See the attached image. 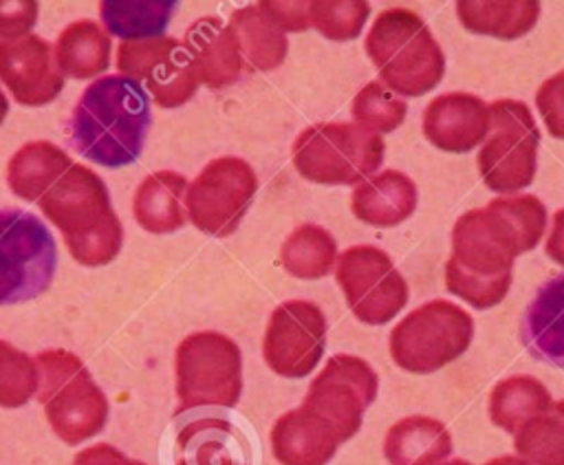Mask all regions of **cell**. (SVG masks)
<instances>
[{"label":"cell","instance_id":"836d02e7","mask_svg":"<svg viewBox=\"0 0 564 465\" xmlns=\"http://www.w3.org/2000/svg\"><path fill=\"white\" fill-rule=\"evenodd\" d=\"M40 370L35 357L0 339V405L20 408L37 394Z\"/></svg>","mask_w":564,"mask_h":465},{"label":"cell","instance_id":"ffe728a7","mask_svg":"<svg viewBox=\"0 0 564 465\" xmlns=\"http://www.w3.org/2000/svg\"><path fill=\"white\" fill-rule=\"evenodd\" d=\"M269 441L280 465H326L341 445L333 425L304 405L280 414Z\"/></svg>","mask_w":564,"mask_h":465},{"label":"cell","instance_id":"f35d334b","mask_svg":"<svg viewBox=\"0 0 564 465\" xmlns=\"http://www.w3.org/2000/svg\"><path fill=\"white\" fill-rule=\"evenodd\" d=\"M70 465H132V458L110 443H97L77 452Z\"/></svg>","mask_w":564,"mask_h":465},{"label":"cell","instance_id":"44dd1931","mask_svg":"<svg viewBox=\"0 0 564 465\" xmlns=\"http://www.w3.org/2000/svg\"><path fill=\"white\" fill-rule=\"evenodd\" d=\"M520 337L535 359L564 368V273L535 291L524 311Z\"/></svg>","mask_w":564,"mask_h":465},{"label":"cell","instance_id":"484cf974","mask_svg":"<svg viewBox=\"0 0 564 465\" xmlns=\"http://www.w3.org/2000/svg\"><path fill=\"white\" fill-rule=\"evenodd\" d=\"M73 165V159L59 145L37 139L20 145L7 163V185L22 201L40 196Z\"/></svg>","mask_w":564,"mask_h":465},{"label":"cell","instance_id":"4316f807","mask_svg":"<svg viewBox=\"0 0 564 465\" xmlns=\"http://www.w3.org/2000/svg\"><path fill=\"white\" fill-rule=\"evenodd\" d=\"M110 35L95 20H75L55 40L53 55L59 73L73 79H90L110 66Z\"/></svg>","mask_w":564,"mask_h":465},{"label":"cell","instance_id":"d590c367","mask_svg":"<svg viewBox=\"0 0 564 465\" xmlns=\"http://www.w3.org/2000/svg\"><path fill=\"white\" fill-rule=\"evenodd\" d=\"M538 112L555 139H564V68L549 79L535 93Z\"/></svg>","mask_w":564,"mask_h":465},{"label":"cell","instance_id":"ba28073f","mask_svg":"<svg viewBox=\"0 0 564 465\" xmlns=\"http://www.w3.org/2000/svg\"><path fill=\"white\" fill-rule=\"evenodd\" d=\"M471 315L449 302L430 300L410 311L390 331L392 361L412 375H430L458 359L471 344Z\"/></svg>","mask_w":564,"mask_h":465},{"label":"cell","instance_id":"e575fe53","mask_svg":"<svg viewBox=\"0 0 564 465\" xmlns=\"http://www.w3.org/2000/svg\"><path fill=\"white\" fill-rule=\"evenodd\" d=\"M370 15V4L361 0H313L311 26L335 42L355 40Z\"/></svg>","mask_w":564,"mask_h":465},{"label":"cell","instance_id":"8d00e7d4","mask_svg":"<svg viewBox=\"0 0 564 465\" xmlns=\"http://www.w3.org/2000/svg\"><path fill=\"white\" fill-rule=\"evenodd\" d=\"M37 9L33 0H0V40L29 35L37 22Z\"/></svg>","mask_w":564,"mask_h":465},{"label":"cell","instance_id":"7c38bea8","mask_svg":"<svg viewBox=\"0 0 564 465\" xmlns=\"http://www.w3.org/2000/svg\"><path fill=\"white\" fill-rule=\"evenodd\" d=\"M335 280L352 315L370 326L388 324L408 302V282L390 256L372 245H355L337 256Z\"/></svg>","mask_w":564,"mask_h":465},{"label":"cell","instance_id":"4fadbf2b","mask_svg":"<svg viewBox=\"0 0 564 465\" xmlns=\"http://www.w3.org/2000/svg\"><path fill=\"white\" fill-rule=\"evenodd\" d=\"M377 392L379 377L372 366L357 355L337 353L315 375L302 405L326 419L344 443L359 432Z\"/></svg>","mask_w":564,"mask_h":465},{"label":"cell","instance_id":"f546056e","mask_svg":"<svg viewBox=\"0 0 564 465\" xmlns=\"http://www.w3.org/2000/svg\"><path fill=\"white\" fill-rule=\"evenodd\" d=\"M176 2L172 0H106L99 4L101 26L121 42L163 35Z\"/></svg>","mask_w":564,"mask_h":465},{"label":"cell","instance_id":"6da1fadb","mask_svg":"<svg viewBox=\"0 0 564 465\" xmlns=\"http://www.w3.org/2000/svg\"><path fill=\"white\" fill-rule=\"evenodd\" d=\"M546 209L533 194L498 196L469 209L454 223L452 256L445 262V286L474 309L500 304L511 286L520 253L544 236Z\"/></svg>","mask_w":564,"mask_h":465},{"label":"cell","instance_id":"603a6c76","mask_svg":"<svg viewBox=\"0 0 564 465\" xmlns=\"http://www.w3.org/2000/svg\"><path fill=\"white\" fill-rule=\"evenodd\" d=\"M187 179L174 170L148 174L134 190L132 214L141 229L150 234H172L187 220Z\"/></svg>","mask_w":564,"mask_h":465},{"label":"cell","instance_id":"e0dca14e","mask_svg":"<svg viewBox=\"0 0 564 465\" xmlns=\"http://www.w3.org/2000/svg\"><path fill=\"white\" fill-rule=\"evenodd\" d=\"M489 126V104L474 93H443L423 110V134L443 152L474 150L487 139Z\"/></svg>","mask_w":564,"mask_h":465},{"label":"cell","instance_id":"74e56055","mask_svg":"<svg viewBox=\"0 0 564 465\" xmlns=\"http://www.w3.org/2000/svg\"><path fill=\"white\" fill-rule=\"evenodd\" d=\"M267 11L275 18V22L282 26L284 33L293 31V33H302L308 29L311 24V2L304 0H293V2H284V0H262Z\"/></svg>","mask_w":564,"mask_h":465},{"label":"cell","instance_id":"f1b7e54d","mask_svg":"<svg viewBox=\"0 0 564 465\" xmlns=\"http://www.w3.org/2000/svg\"><path fill=\"white\" fill-rule=\"evenodd\" d=\"M553 403L546 386L531 375H511L498 381L489 394V419L494 425L516 434L529 419Z\"/></svg>","mask_w":564,"mask_h":465},{"label":"cell","instance_id":"8992f818","mask_svg":"<svg viewBox=\"0 0 564 465\" xmlns=\"http://www.w3.org/2000/svg\"><path fill=\"white\" fill-rule=\"evenodd\" d=\"M293 165L306 181L322 185H359L383 163L381 134L350 121L304 128L293 141Z\"/></svg>","mask_w":564,"mask_h":465},{"label":"cell","instance_id":"83f0119b","mask_svg":"<svg viewBox=\"0 0 564 465\" xmlns=\"http://www.w3.org/2000/svg\"><path fill=\"white\" fill-rule=\"evenodd\" d=\"M456 13L460 24L469 33L491 35L498 40H518L527 35L538 18L540 2L535 0H460L456 2Z\"/></svg>","mask_w":564,"mask_h":465},{"label":"cell","instance_id":"ac0fdd59","mask_svg":"<svg viewBox=\"0 0 564 465\" xmlns=\"http://www.w3.org/2000/svg\"><path fill=\"white\" fill-rule=\"evenodd\" d=\"M245 432L223 417H196L183 423L174 441V465H251Z\"/></svg>","mask_w":564,"mask_h":465},{"label":"cell","instance_id":"5bb4252c","mask_svg":"<svg viewBox=\"0 0 564 465\" xmlns=\"http://www.w3.org/2000/svg\"><path fill=\"white\" fill-rule=\"evenodd\" d=\"M119 75L145 84V93L159 108H178L198 90V75L181 40L159 35L121 42L117 48Z\"/></svg>","mask_w":564,"mask_h":465},{"label":"cell","instance_id":"d6986e66","mask_svg":"<svg viewBox=\"0 0 564 465\" xmlns=\"http://www.w3.org/2000/svg\"><path fill=\"white\" fill-rule=\"evenodd\" d=\"M181 42L192 57L198 82L212 90L236 84L247 68L234 33L218 15L194 20Z\"/></svg>","mask_w":564,"mask_h":465},{"label":"cell","instance_id":"7402d4cb","mask_svg":"<svg viewBox=\"0 0 564 465\" xmlns=\"http://www.w3.org/2000/svg\"><path fill=\"white\" fill-rule=\"evenodd\" d=\"M416 201L419 192L408 174L383 170L352 190L350 209L366 225L394 227L414 214Z\"/></svg>","mask_w":564,"mask_h":465},{"label":"cell","instance_id":"cb8c5ba5","mask_svg":"<svg viewBox=\"0 0 564 465\" xmlns=\"http://www.w3.org/2000/svg\"><path fill=\"white\" fill-rule=\"evenodd\" d=\"M449 454V430L425 414L399 419L383 439V456L390 465H441Z\"/></svg>","mask_w":564,"mask_h":465},{"label":"cell","instance_id":"ee69618b","mask_svg":"<svg viewBox=\"0 0 564 465\" xmlns=\"http://www.w3.org/2000/svg\"><path fill=\"white\" fill-rule=\"evenodd\" d=\"M132 465H145V463H141V461H134V458H132Z\"/></svg>","mask_w":564,"mask_h":465},{"label":"cell","instance_id":"277c9868","mask_svg":"<svg viewBox=\"0 0 564 465\" xmlns=\"http://www.w3.org/2000/svg\"><path fill=\"white\" fill-rule=\"evenodd\" d=\"M381 84L403 97L430 93L445 73V55L423 22L410 9L381 11L364 40Z\"/></svg>","mask_w":564,"mask_h":465},{"label":"cell","instance_id":"d6a6232c","mask_svg":"<svg viewBox=\"0 0 564 465\" xmlns=\"http://www.w3.org/2000/svg\"><path fill=\"white\" fill-rule=\"evenodd\" d=\"M350 112L355 123L375 134H386L397 130L408 112L403 99L388 90L381 82H368L352 99Z\"/></svg>","mask_w":564,"mask_h":465},{"label":"cell","instance_id":"8fae6325","mask_svg":"<svg viewBox=\"0 0 564 465\" xmlns=\"http://www.w3.org/2000/svg\"><path fill=\"white\" fill-rule=\"evenodd\" d=\"M256 190L258 176L245 159L218 156L187 185V220L203 234L225 238L238 229Z\"/></svg>","mask_w":564,"mask_h":465},{"label":"cell","instance_id":"52a82bcc","mask_svg":"<svg viewBox=\"0 0 564 465\" xmlns=\"http://www.w3.org/2000/svg\"><path fill=\"white\" fill-rule=\"evenodd\" d=\"M178 410L234 408L242 394V353L218 331H196L174 355Z\"/></svg>","mask_w":564,"mask_h":465},{"label":"cell","instance_id":"5b68a950","mask_svg":"<svg viewBox=\"0 0 564 465\" xmlns=\"http://www.w3.org/2000/svg\"><path fill=\"white\" fill-rule=\"evenodd\" d=\"M40 370L37 401L53 434L66 445H79L106 428L108 399L84 361L64 348L35 355Z\"/></svg>","mask_w":564,"mask_h":465},{"label":"cell","instance_id":"4dcf8cb0","mask_svg":"<svg viewBox=\"0 0 564 465\" xmlns=\"http://www.w3.org/2000/svg\"><path fill=\"white\" fill-rule=\"evenodd\" d=\"M337 262V242L315 223L297 225L280 247V264L300 280H319Z\"/></svg>","mask_w":564,"mask_h":465},{"label":"cell","instance_id":"b9f144b4","mask_svg":"<svg viewBox=\"0 0 564 465\" xmlns=\"http://www.w3.org/2000/svg\"><path fill=\"white\" fill-rule=\"evenodd\" d=\"M7 112H9V99H7V95L0 88V126H2L4 117H7Z\"/></svg>","mask_w":564,"mask_h":465},{"label":"cell","instance_id":"2e32d148","mask_svg":"<svg viewBox=\"0 0 564 465\" xmlns=\"http://www.w3.org/2000/svg\"><path fill=\"white\" fill-rule=\"evenodd\" d=\"M0 82L22 106L37 108L51 104L64 88L53 44L33 33L0 40Z\"/></svg>","mask_w":564,"mask_h":465},{"label":"cell","instance_id":"7a4b0ae2","mask_svg":"<svg viewBox=\"0 0 564 465\" xmlns=\"http://www.w3.org/2000/svg\"><path fill=\"white\" fill-rule=\"evenodd\" d=\"M152 123L145 88L119 73L101 75L79 95L70 115L73 148L104 167L134 163Z\"/></svg>","mask_w":564,"mask_h":465},{"label":"cell","instance_id":"30bf717a","mask_svg":"<svg viewBox=\"0 0 564 465\" xmlns=\"http://www.w3.org/2000/svg\"><path fill=\"white\" fill-rule=\"evenodd\" d=\"M55 269L57 247L48 227L26 209H0V304L42 295Z\"/></svg>","mask_w":564,"mask_h":465},{"label":"cell","instance_id":"3957f363","mask_svg":"<svg viewBox=\"0 0 564 465\" xmlns=\"http://www.w3.org/2000/svg\"><path fill=\"white\" fill-rule=\"evenodd\" d=\"M40 212L64 236L70 258L84 267L112 262L123 245V227L101 176L73 163L37 201Z\"/></svg>","mask_w":564,"mask_h":465},{"label":"cell","instance_id":"ab89813d","mask_svg":"<svg viewBox=\"0 0 564 465\" xmlns=\"http://www.w3.org/2000/svg\"><path fill=\"white\" fill-rule=\"evenodd\" d=\"M544 251L553 262L564 267V207L553 214L551 231H549V238L544 242Z\"/></svg>","mask_w":564,"mask_h":465},{"label":"cell","instance_id":"7bdbcfd3","mask_svg":"<svg viewBox=\"0 0 564 465\" xmlns=\"http://www.w3.org/2000/svg\"><path fill=\"white\" fill-rule=\"evenodd\" d=\"M441 465H471V463H467V461H463V458H452V461L441 463Z\"/></svg>","mask_w":564,"mask_h":465},{"label":"cell","instance_id":"d4e9b609","mask_svg":"<svg viewBox=\"0 0 564 465\" xmlns=\"http://www.w3.org/2000/svg\"><path fill=\"white\" fill-rule=\"evenodd\" d=\"M249 71L278 68L289 51V40L264 2L236 9L227 22Z\"/></svg>","mask_w":564,"mask_h":465},{"label":"cell","instance_id":"9a60e30c","mask_svg":"<svg viewBox=\"0 0 564 465\" xmlns=\"http://www.w3.org/2000/svg\"><path fill=\"white\" fill-rule=\"evenodd\" d=\"M326 348V317L315 302L286 300L267 322L262 357L267 366L286 379H302L315 370Z\"/></svg>","mask_w":564,"mask_h":465},{"label":"cell","instance_id":"60d3db41","mask_svg":"<svg viewBox=\"0 0 564 465\" xmlns=\"http://www.w3.org/2000/svg\"><path fill=\"white\" fill-rule=\"evenodd\" d=\"M485 465H529L524 458L520 456H511V454H505V456H496L491 461H487Z\"/></svg>","mask_w":564,"mask_h":465},{"label":"cell","instance_id":"9c48e42d","mask_svg":"<svg viewBox=\"0 0 564 465\" xmlns=\"http://www.w3.org/2000/svg\"><path fill=\"white\" fill-rule=\"evenodd\" d=\"M489 134L478 152L482 183L500 194L520 192L538 170L540 130L524 101L496 99L489 104Z\"/></svg>","mask_w":564,"mask_h":465},{"label":"cell","instance_id":"1f68e13d","mask_svg":"<svg viewBox=\"0 0 564 465\" xmlns=\"http://www.w3.org/2000/svg\"><path fill=\"white\" fill-rule=\"evenodd\" d=\"M513 447L529 465H564V399L529 419L513 434Z\"/></svg>","mask_w":564,"mask_h":465}]
</instances>
